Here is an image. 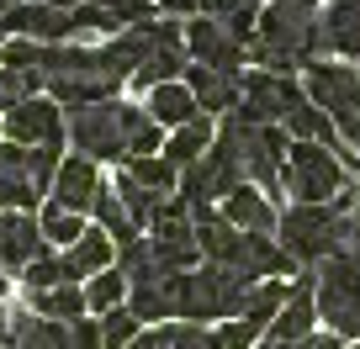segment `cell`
<instances>
[{"mask_svg": "<svg viewBox=\"0 0 360 349\" xmlns=\"http://www.w3.org/2000/svg\"><path fill=\"white\" fill-rule=\"evenodd\" d=\"M259 281H249L233 265H207V270H180L165 281L169 312L175 323H217V317H238Z\"/></svg>", "mask_w": 360, "mask_h": 349, "instance_id": "6da1fadb", "label": "cell"}, {"mask_svg": "<svg viewBox=\"0 0 360 349\" xmlns=\"http://www.w3.org/2000/svg\"><path fill=\"white\" fill-rule=\"evenodd\" d=\"M318 53V11L313 6H292V0H265L255 22V43H249V58L270 74H286L302 64H313Z\"/></svg>", "mask_w": 360, "mask_h": 349, "instance_id": "7a4b0ae2", "label": "cell"}, {"mask_svg": "<svg viewBox=\"0 0 360 349\" xmlns=\"http://www.w3.org/2000/svg\"><path fill=\"white\" fill-rule=\"evenodd\" d=\"M349 228H355V212H345V206H302L292 202L281 212V228H276V244L286 249V259L292 265H323L328 254H339V249H349Z\"/></svg>", "mask_w": 360, "mask_h": 349, "instance_id": "3957f363", "label": "cell"}, {"mask_svg": "<svg viewBox=\"0 0 360 349\" xmlns=\"http://www.w3.org/2000/svg\"><path fill=\"white\" fill-rule=\"evenodd\" d=\"M313 302H318V323H328V334L360 344V254L339 249L318 265Z\"/></svg>", "mask_w": 360, "mask_h": 349, "instance_id": "277c9868", "label": "cell"}, {"mask_svg": "<svg viewBox=\"0 0 360 349\" xmlns=\"http://www.w3.org/2000/svg\"><path fill=\"white\" fill-rule=\"evenodd\" d=\"M281 185L302 206H328V202H339V191H349V169L323 143H292L286 164H281Z\"/></svg>", "mask_w": 360, "mask_h": 349, "instance_id": "5b68a950", "label": "cell"}, {"mask_svg": "<svg viewBox=\"0 0 360 349\" xmlns=\"http://www.w3.org/2000/svg\"><path fill=\"white\" fill-rule=\"evenodd\" d=\"M307 101L328 112L349 148H360V69H345L334 58H313L307 64Z\"/></svg>", "mask_w": 360, "mask_h": 349, "instance_id": "8992f818", "label": "cell"}, {"mask_svg": "<svg viewBox=\"0 0 360 349\" xmlns=\"http://www.w3.org/2000/svg\"><path fill=\"white\" fill-rule=\"evenodd\" d=\"M127 106L122 101H96V106H75L64 122L69 143L90 159V164H101V159H122L127 164Z\"/></svg>", "mask_w": 360, "mask_h": 349, "instance_id": "52a82bcc", "label": "cell"}, {"mask_svg": "<svg viewBox=\"0 0 360 349\" xmlns=\"http://www.w3.org/2000/svg\"><path fill=\"white\" fill-rule=\"evenodd\" d=\"M307 96L297 91L286 74H270V69H255V74H244V101H238V122H249V127H276V122H286V117L302 106Z\"/></svg>", "mask_w": 360, "mask_h": 349, "instance_id": "ba28073f", "label": "cell"}, {"mask_svg": "<svg viewBox=\"0 0 360 349\" xmlns=\"http://www.w3.org/2000/svg\"><path fill=\"white\" fill-rule=\"evenodd\" d=\"M186 53H191V64L217 69V74H244L249 48L238 43L223 22H212V16H191V22H186Z\"/></svg>", "mask_w": 360, "mask_h": 349, "instance_id": "9c48e42d", "label": "cell"}, {"mask_svg": "<svg viewBox=\"0 0 360 349\" xmlns=\"http://www.w3.org/2000/svg\"><path fill=\"white\" fill-rule=\"evenodd\" d=\"M0 27H6V37H32V43L53 48L64 37H75V11H58V6H43V0H22Z\"/></svg>", "mask_w": 360, "mask_h": 349, "instance_id": "30bf717a", "label": "cell"}, {"mask_svg": "<svg viewBox=\"0 0 360 349\" xmlns=\"http://www.w3.org/2000/svg\"><path fill=\"white\" fill-rule=\"evenodd\" d=\"M43 254H48V238L32 212H0V270H27Z\"/></svg>", "mask_w": 360, "mask_h": 349, "instance_id": "8fae6325", "label": "cell"}, {"mask_svg": "<svg viewBox=\"0 0 360 349\" xmlns=\"http://www.w3.org/2000/svg\"><path fill=\"white\" fill-rule=\"evenodd\" d=\"M6 138L22 148H37V143H53V138H64V112H58L53 96H32V101H22L11 117H6Z\"/></svg>", "mask_w": 360, "mask_h": 349, "instance_id": "7c38bea8", "label": "cell"}, {"mask_svg": "<svg viewBox=\"0 0 360 349\" xmlns=\"http://www.w3.org/2000/svg\"><path fill=\"white\" fill-rule=\"evenodd\" d=\"M191 69V53H186V27L180 22H159V43H154V53H148V64L138 69V85H175L180 74Z\"/></svg>", "mask_w": 360, "mask_h": 349, "instance_id": "4fadbf2b", "label": "cell"}, {"mask_svg": "<svg viewBox=\"0 0 360 349\" xmlns=\"http://www.w3.org/2000/svg\"><path fill=\"white\" fill-rule=\"evenodd\" d=\"M318 53L360 58V0H328L318 11Z\"/></svg>", "mask_w": 360, "mask_h": 349, "instance_id": "5bb4252c", "label": "cell"}, {"mask_svg": "<svg viewBox=\"0 0 360 349\" xmlns=\"http://www.w3.org/2000/svg\"><path fill=\"white\" fill-rule=\"evenodd\" d=\"M96 191H101V175H96V164H90L85 154H69L64 164H58V180H53V206H64V212L85 217L90 206H96Z\"/></svg>", "mask_w": 360, "mask_h": 349, "instance_id": "9a60e30c", "label": "cell"}, {"mask_svg": "<svg viewBox=\"0 0 360 349\" xmlns=\"http://www.w3.org/2000/svg\"><path fill=\"white\" fill-rule=\"evenodd\" d=\"M186 85H191L196 106H202L207 117H233L238 101H244V74H217V69L191 64L186 69Z\"/></svg>", "mask_w": 360, "mask_h": 349, "instance_id": "2e32d148", "label": "cell"}, {"mask_svg": "<svg viewBox=\"0 0 360 349\" xmlns=\"http://www.w3.org/2000/svg\"><path fill=\"white\" fill-rule=\"evenodd\" d=\"M112 254H117V244L101 233V228H85V238H75V244L64 249V275L75 286H85V281H96L101 270H112Z\"/></svg>", "mask_w": 360, "mask_h": 349, "instance_id": "e0dca14e", "label": "cell"}, {"mask_svg": "<svg viewBox=\"0 0 360 349\" xmlns=\"http://www.w3.org/2000/svg\"><path fill=\"white\" fill-rule=\"evenodd\" d=\"M223 217L238 228V233H270V238H276V228H281V212L265 202L259 185H238V191L223 202Z\"/></svg>", "mask_w": 360, "mask_h": 349, "instance_id": "ac0fdd59", "label": "cell"}, {"mask_svg": "<svg viewBox=\"0 0 360 349\" xmlns=\"http://www.w3.org/2000/svg\"><path fill=\"white\" fill-rule=\"evenodd\" d=\"M217 143V117H196V122H186V127H175V133L165 138V159L175 169H191L196 159H207V148Z\"/></svg>", "mask_w": 360, "mask_h": 349, "instance_id": "d6986e66", "label": "cell"}, {"mask_svg": "<svg viewBox=\"0 0 360 349\" xmlns=\"http://www.w3.org/2000/svg\"><path fill=\"white\" fill-rule=\"evenodd\" d=\"M143 112L154 117L165 133H175V127L196 122V117H202V106H196L191 85H154V91H148V106H143Z\"/></svg>", "mask_w": 360, "mask_h": 349, "instance_id": "ffe728a7", "label": "cell"}, {"mask_svg": "<svg viewBox=\"0 0 360 349\" xmlns=\"http://www.w3.org/2000/svg\"><path fill=\"white\" fill-rule=\"evenodd\" d=\"M11 349H69V323H53V317L37 312H11Z\"/></svg>", "mask_w": 360, "mask_h": 349, "instance_id": "44dd1931", "label": "cell"}, {"mask_svg": "<svg viewBox=\"0 0 360 349\" xmlns=\"http://www.w3.org/2000/svg\"><path fill=\"white\" fill-rule=\"evenodd\" d=\"M27 312L37 317H53V323H75V317H85V286L64 281V286H48V291H27Z\"/></svg>", "mask_w": 360, "mask_h": 349, "instance_id": "7402d4cb", "label": "cell"}, {"mask_svg": "<svg viewBox=\"0 0 360 349\" xmlns=\"http://www.w3.org/2000/svg\"><path fill=\"white\" fill-rule=\"evenodd\" d=\"M90 217L101 223V233L112 238L117 249H127L133 238H143V233L133 228V217H127V206H122V196H117V185H106V180H101V191H96V206H90Z\"/></svg>", "mask_w": 360, "mask_h": 349, "instance_id": "603a6c76", "label": "cell"}, {"mask_svg": "<svg viewBox=\"0 0 360 349\" xmlns=\"http://www.w3.org/2000/svg\"><path fill=\"white\" fill-rule=\"evenodd\" d=\"M286 133H292V143H323V148H349L345 138H339V127L328 122V112H318L313 101H302L292 117H286Z\"/></svg>", "mask_w": 360, "mask_h": 349, "instance_id": "cb8c5ba5", "label": "cell"}, {"mask_svg": "<svg viewBox=\"0 0 360 349\" xmlns=\"http://www.w3.org/2000/svg\"><path fill=\"white\" fill-rule=\"evenodd\" d=\"M286 296H292V286L286 281H259L255 291H249V302H244V323H255L259 334H270V323L281 317V307H286Z\"/></svg>", "mask_w": 360, "mask_h": 349, "instance_id": "d4e9b609", "label": "cell"}, {"mask_svg": "<svg viewBox=\"0 0 360 349\" xmlns=\"http://www.w3.org/2000/svg\"><path fill=\"white\" fill-rule=\"evenodd\" d=\"M112 185H117V196H122V206H127V217H133V228H154V217L165 212V202H169V196H159V191H148V185H138L127 169L117 175Z\"/></svg>", "mask_w": 360, "mask_h": 349, "instance_id": "484cf974", "label": "cell"}, {"mask_svg": "<svg viewBox=\"0 0 360 349\" xmlns=\"http://www.w3.org/2000/svg\"><path fill=\"white\" fill-rule=\"evenodd\" d=\"M127 159H148V154H165V127L143 112V106H127Z\"/></svg>", "mask_w": 360, "mask_h": 349, "instance_id": "4316f807", "label": "cell"}, {"mask_svg": "<svg viewBox=\"0 0 360 349\" xmlns=\"http://www.w3.org/2000/svg\"><path fill=\"white\" fill-rule=\"evenodd\" d=\"M58 164H64V138H53V143H37L27 148V180H32V191H53L58 180Z\"/></svg>", "mask_w": 360, "mask_h": 349, "instance_id": "83f0119b", "label": "cell"}, {"mask_svg": "<svg viewBox=\"0 0 360 349\" xmlns=\"http://www.w3.org/2000/svg\"><path fill=\"white\" fill-rule=\"evenodd\" d=\"M85 307L90 312H117V307H127V275L122 270H101L96 281H85Z\"/></svg>", "mask_w": 360, "mask_h": 349, "instance_id": "f1b7e54d", "label": "cell"}, {"mask_svg": "<svg viewBox=\"0 0 360 349\" xmlns=\"http://www.w3.org/2000/svg\"><path fill=\"white\" fill-rule=\"evenodd\" d=\"M43 91V74L37 69H6L0 64V117H11L22 101H32V96Z\"/></svg>", "mask_w": 360, "mask_h": 349, "instance_id": "f546056e", "label": "cell"}, {"mask_svg": "<svg viewBox=\"0 0 360 349\" xmlns=\"http://www.w3.org/2000/svg\"><path fill=\"white\" fill-rule=\"evenodd\" d=\"M127 175H133L138 185H148V191H159V196H169L180 185V169L169 164L165 154H148V159H127Z\"/></svg>", "mask_w": 360, "mask_h": 349, "instance_id": "4dcf8cb0", "label": "cell"}, {"mask_svg": "<svg viewBox=\"0 0 360 349\" xmlns=\"http://www.w3.org/2000/svg\"><path fill=\"white\" fill-rule=\"evenodd\" d=\"M43 238L58 249H69L75 238H85V217L64 212V206H43Z\"/></svg>", "mask_w": 360, "mask_h": 349, "instance_id": "1f68e13d", "label": "cell"}, {"mask_svg": "<svg viewBox=\"0 0 360 349\" xmlns=\"http://www.w3.org/2000/svg\"><path fill=\"white\" fill-rule=\"evenodd\" d=\"M138 334H143V323L133 317V307H117L101 317V349H127Z\"/></svg>", "mask_w": 360, "mask_h": 349, "instance_id": "d6a6232c", "label": "cell"}, {"mask_svg": "<svg viewBox=\"0 0 360 349\" xmlns=\"http://www.w3.org/2000/svg\"><path fill=\"white\" fill-rule=\"evenodd\" d=\"M64 281H69V275H64V259H58V254H43V259H32V265L22 270L27 291H48V286H64Z\"/></svg>", "mask_w": 360, "mask_h": 349, "instance_id": "836d02e7", "label": "cell"}, {"mask_svg": "<svg viewBox=\"0 0 360 349\" xmlns=\"http://www.w3.org/2000/svg\"><path fill=\"white\" fill-rule=\"evenodd\" d=\"M37 202H43V196L32 191L27 175H6V180H0V212H32Z\"/></svg>", "mask_w": 360, "mask_h": 349, "instance_id": "e575fe53", "label": "cell"}, {"mask_svg": "<svg viewBox=\"0 0 360 349\" xmlns=\"http://www.w3.org/2000/svg\"><path fill=\"white\" fill-rule=\"evenodd\" d=\"M43 53H48V48L32 43V37H11V43H0V64H6V69H37V64H43Z\"/></svg>", "mask_w": 360, "mask_h": 349, "instance_id": "d590c367", "label": "cell"}, {"mask_svg": "<svg viewBox=\"0 0 360 349\" xmlns=\"http://www.w3.org/2000/svg\"><path fill=\"white\" fill-rule=\"evenodd\" d=\"M75 32H122V22H117L112 11H101V6H96V0H85V6H79L75 11Z\"/></svg>", "mask_w": 360, "mask_h": 349, "instance_id": "8d00e7d4", "label": "cell"}, {"mask_svg": "<svg viewBox=\"0 0 360 349\" xmlns=\"http://www.w3.org/2000/svg\"><path fill=\"white\" fill-rule=\"evenodd\" d=\"M217 344L223 349H255V344H265V334H259L255 323H244V317H233V323L217 328Z\"/></svg>", "mask_w": 360, "mask_h": 349, "instance_id": "74e56055", "label": "cell"}, {"mask_svg": "<svg viewBox=\"0 0 360 349\" xmlns=\"http://www.w3.org/2000/svg\"><path fill=\"white\" fill-rule=\"evenodd\" d=\"M101 11H112L122 27H138V22H148V11H154V0H96Z\"/></svg>", "mask_w": 360, "mask_h": 349, "instance_id": "f35d334b", "label": "cell"}, {"mask_svg": "<svg viewBox=\"0 0 360 349\" xmlns=\"http://www.w3.org/2000/svg\"><path fill=\"white\" fill-rule=\"evenodd\" d=\"M175 349H223L207 323H175Z\"/></svg>", "mask_w": 360, "mask_h": 349, "instance_id": "ab89813d", "label": "cell"}, {"mask_svg": "<svg viewBox=\"0 0 360 349\" xmlns=\"http://www.w3.org/2000/svg\"><path fill=\"white\" fill-rule=\"evenodd\" d=\"M69 349H101V323L96 317H75L69 323Z\"/></svg>", "mask_w": 360, "mask_h": 349, "instance_id": "60d3db41", "label": "cell"}, {"mask_svg": "<svg viewBox=\"0 0 360 349\" xmlns=\"http://www.w3.org/2000/svg\"><path fill=\"white\" fill-rule=\"evenodd\" d=\"M127 349H175V323H154V328H143V334H138Z\"/></svg>", "mask_w": 360, "mask_h": 349, "instance_id": "b9f144b4", "label": "cell"}, {"mask_svg": "<svg viewBox=\"0 0 360 349\" xmlns=\"http://www.w3.org/2000/svg\"><path fill=\"white\" fill-rule=\"evenodd\" d=\"M6 175H27V148L11 143V138L0 143V180H6Z\"/></svg>", "mask_w": 360, "mask_h": 349, "instance_id": "7bdbcfd3", "label": "cell"}, {"mask_svg": "<svg viewBox=\"0 0 360 349\" xmlns=\"http://www.w3.org/2000/svg\"><path fill=\"white\" fill-rule=\"evenodd\" d=\"M286 349H345V338H334V334H307L302 344H286Z\"/></svg>", "mask_w": 360, "mask_h": 349, "instance_id": "ee69618b", "label": "cell"}, {"mask_svg": "<svg viewBox=\"0 0 360 349\" xmlns=\"http://www.w3.org/2000/svg\"><path fill=\"white\" fill-rule=\"evenodd\" d=\"M11 338V312H6V302H0V344Z\"/></svg>", "mask_w": 360, "mask_h": 349, "instance_id": "f6af8a7d", "label": "cell"}, {"mask_svg": "<svg viewBox=\"0 0 360 349\" xmlns=\"http://www.w3.org/2000/svg\"><path fill=\"white\" fill-rule=\"evenodd\" d=\"M43 6H58V11H79L85 0H43Z\"/></svg>", "mask_w": 360, "mask_h": 349, "instance_id": "bcb514c9", "label": "cell"}, {"mask_svg": "<svg viewBox=\"0 0 360 349\" xmlns=\"http://www.w3.org/2000/svg\"><path fill=\"white\" fill-rule=\"evenodd\" d=\"M0 349H11V344H0Z\"/></svg>", "mask_w": 360, "mask_h": 349, "instance_id": "7dc6e473", "label": "cell"}, {"mask_svg": "<svg viewBox=\"0 0 360 349\" xmlns=\"http://www.w3.org/2000/svg\"><path fill=\"white\" fill-rule=\"evenodd\" d=\"M355 349H360V344H355Z\"/></svg>", "mask_w": 360, "mask_h": 349, "instance_id": "c3c4849f", "label": "cell"}]
</instances>
